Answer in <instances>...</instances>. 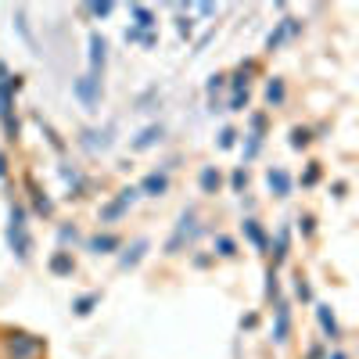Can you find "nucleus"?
<instances>
[{
    "label": "nucleus",
    "mask_w": 359,
    "mask_h": 359,
    "mask_svg": "<svg viewBox=\"0 0 359 359\" xmlns=\"http://www.w3.org/2000/svg\"><path fill=\"white\" fill-rule=\"evenodd\" d=\"M158 137H162V126H147V130H144V133L133 140V151H144V147H151Z\"/></svg>",
    "instance_id": "nucleus-7"
},
{
    "label": "nucleus",
    "mask_w": 359,
    "mask_h": 359,
    "mask_svg": "<svg viewBox=\"0 0 359 359\" xmlns=\"http://www.w3.org/2000/svg\"><path fill=\"white\" fill-rule=\"evenodd\" d=\"M266 101H269V104H280V101H284V83H280V79H273V83L266 86Z\"/></svg>",
    "instance_id": "nucleus-9"
},
{
    "label": "nucleus",
    "mask_w": 359,
    "mask_h": 359,
    "mask_svg": "<svg viewBox=\"0 0 359 359\" xmlns=\"http://www.w3.org/2000/svg\"><path fill=\"white\" fill-rule=\"evenodd\" d=\"M90 65H94V72L104 65V40L101 36H90Z\"/></svg>",
    "instance_id": "nucleus-8"
},
{
    "label": "nucleus",
    "mask_w": 359,
    "mask_h": 359,
    "mask_svg": "<svg viewBox=\"0 0 359 359\" xmlns=\"http://www.w3.org/2000/svg\"><path fill=\"white\" fill-rule=\"evenodd\" d=\"M309 144V133L306 130H291V147H306Z\"/></svg>",
    "instance_id": "nucleus-14"
},
{
    "label": "nucleus",
    "mask_w": 359,
    "mask_h": 359,
    "mask_svg": "<svg viewBox=\"0 0 359 359\" xmlns=\"http://www.w3.org/2000/svg\"><path fill=\"white\" fill-rule=\"evenodd\" d=\"M133 18H137V33H140V29H151V25H155V15L147 11V8H133Z\"/></svg>",
    "instance_id": "nucleus-10"
},
{
    "label": "nucleus",
    "mask_w": 359,
    "mask_h": 359,
    "mask_svg": "<svg viewBox=\"0 0 359 359\" xmlns=\"http://www.w3.org/2000/svg\"><path fill=\"white\" fill-rule=\"evenodd\" d=\"M133 198H137V191H133V187L118 191V198H115V201H108V205L101 208V223H115V219H118V216H123L126 208L133 205Z\"/></svg>",
    "instance_id": "nucleus-2"
},
{
    "label": "nucleus",
    "mask_w": 359,
    "mask_h": 359,
    "mask_svg": "<svg viewBox=\"0 0 359 359\" xmlns=\"http://www.w3.org/2000/svg\"><path fill=\"white\" fill-rule=\"evenodd\" d=\"M219 255H233V241H226V237H219Z\"/></svg>",
    "instance_id": "nucleus-19"
},
{
    "label": "nucleus",
    "mask_w": 359,
    "mask_h": 359,
    "mask_svg": "<svg viewBox=\"0 0 359 359\" xmlns=\"http://www.w3.org/2000/svg\"><path fill=\"white\" fill-rule=\"evenodd\" d=\"M165 191H169V176H165V172H147V176L140 180V191H137V194L158 198V194H165Z\"/></svg>",
    "instance_id": "nucleus-4"
},
{
    "label": "nucleus",
    "mask_w": 359,
    "mask_h": 359,
    "mask_svg": "<svg viewBox=\"0 0 359 359\" xmlns=\"http://www.w3.org/2000/svg\"><path fill=\"white\" fill-rule=\"evenodd\" d=\"M11 245H15V252L22 259L29 255V237H25V216H22V208H11Z\"/></svg>",
    "instance_id": "nucleus-3"
},
{
    "label": "nucleus",
    "mask_w": 359,
    "mask_h": 359,
    "mask_svg": "<svg viewBox=\"0 0 359 359\" xmlns=\"http://www.w3.org/2000/svg\"><path fill=\"white\" fill-rule=\"evenodd\" d=\"M216 187H219V172H216V169H205V172H201V191L212 194Z\"/></svg>",
    "instance_id": "nucleus-12"
},
{
    "label": "nucleus",
    "mask_w": 359,
    "mask_h": 359,
    "mask_svg": "<svg viewBox=\"0 0 359 359\" xmlns=\"http://www.w3.org/2000/svg\"><path fill=\"white\" fill-rule=\"evenodd\" d=\"M266 180H269V191H273L277 198H287V194H291V176H287L280 165H277V169H269Z\"/></svg>",
    "instance_id": "nucleus-6"
},
{
    "label": "nucleus",
    "mask_w": 359,
    "mask_h": 359,
    "mask_svg": "<svg viewBox=\"0 0 359 359\" xmlns=\"http://www.w3.org/2000/svg\"><path fill=\"white\" fill-rule=\"evenodd\" d=\"M334 359H345V355H334Z\"/></svg>",
    "instance_id": "nucleus-21"
},
{
    "label": "nucleus",
    "mask_w": 359,
    "mask_h": 359,
    "mask_svg": "<svg viewBox=\"0 0 359 359\" xmlns=\"http://www.w3.org/2000/svg\"><path fill=\"white\" fill-rule=\"evenodd\" d=\"M40 352H43L40 338L25 334V331H18V334H8V359H36Z\"/></svg>",
    "instance_id": "nucleus-1"
},
{
    "label": "nucleus",
    "mask_w": 359,
    "mask_h": 359,
    "mask_svg": "<svg viewBox=\"0 0 359 359\" xmlns=\"http://www.w3.org/2000/svg\"><path fill=\"white\" fill-rule=\"evenodd\" d=\"M97 302V294H86V298H79V302H76V313H90V306H94Z\"/></svg>",
    "instance_id": "nucleus-15"
},
{
    "label": "nucleus",
    "mask_w": 359,
    "mask_h": 359,
    "mask_svg": "<svg viewBox=\"0 0 359 359\" xmlns=\"http://www.w3.org/2000/svg\"><path fill=\"white\" fill-rule=\"evenodd\" d=\"M233 137H237L233 130H223V133H219V147H233Z\"/></svg>",
    "instance_id": "nucleus-17"
},
{
    "label": "nucleus",
    "mask_w": 359,
    "mask_h": 359,
    "mask_svg": "<svg viewBox=\"0 0 359 359\" xmlns=\"http://www.w3.org/2000/svg\"><path fill=\"white\" fill-rule=\"evenodd\" d=\"M50 266H54V273H69V269H72V259H69V255H57Z\"/></svg>",
    "instance_id": "nucleus-13"
},
{
    "label": "nucleus",
    "mask_w": 359,
    "mask_h": 359,
    "mask_svg": "<svg viewBox=\"0 0 359 359\" xmlns=\"http://www.w3.org/2000/svg\"><path fill=\"white\" fill-rule=\"evenodd\" d=\"M86 11H90V15H97V18H104V15H111V4H90Z\"/></svg>",
    "instance_id": "nucleus-16"
},
{
    "label": "nucleus",
    "mask_w": 359,
    "mask_h": 359,
    "mask_svg": "<svg viewBox=\"0 0 359 359\" xmlns=\"http://www.w3.org/2000/svg\"><path fill=\"white\" fill-rule=\"evenodd\" d=\"M97 90H101V79H94V76H86V79H79V83H76V94H79V101H83L86 108H94Z\"/></svg>",
    "instance_id": "nucleus-5"
},
{
    "label": "nucleus",
    "mask_w": 359,
    "mask_h": 359,
    "mask_svg": "<svg viewBox=\"0 0 359 359\" xmlns=\"http://www.w3.org/2000/svg\"><path fill=\"white\" fill-rule=\"evenodd\" d=\"M320 323H323V327H327V331H331V334L338 331V327H334V316H327L323 309H320Z\"/></svg>",
    "instance_id": "nucleus-18"
},
{
    "label": "nucleus",
    "mask_w": 359,
    "mask_h": 359,
    "mask_svg": "<svg viewBox=\"0 0 359 359\" xmlns=\"http://www.w3.org/2000/svg\"><path fill=\"white\" fill-rule=\"evenodd\" d=\"M245 104H248V90H245V94H237V97H233V111H241Z\"/></svg>",
    "instance_id": "nucleus-20"
},
{
    "label": "nucleus",
    "mask_w": 359,
    "mask_h": 359,
    "mask_svg": "<svg viewBox=\"0 0 359 359\" xmlns=\"http://www.w3.org/2000/svg\"><path fill=\"white\" fill-rule=\"evenodd\" d=\"M94 252H111V248H118V237H111V233H104V237H94Z\"/></svg>",
    "instance_id": "nucleus-11"
}]
</instances>
